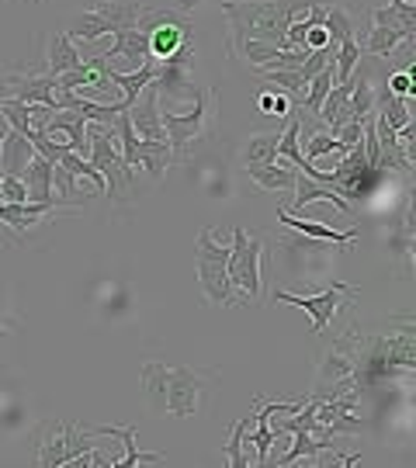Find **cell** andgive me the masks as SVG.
<instances>
[{
  "label": "cell",
  "instance_id": "obj_1",
  "mask_svg": "<svg viewBox=\"0 0 416 468\" xmlns=\"http://www.w3.org/2000/svg\"><path fill=\"white\" fill-rule=\"evenodd\" d=\"M313 0H222V15L229 17V56L243 42H271L278 49L288 46V25L309 11Z\"/></svg>",
  "mask_w": 416,
  "mask_h": 468
},
{
  "label": "cell",
  "instance_id": "obj_2",
  "mask_svg": "<svg viewBox=\"0 0 416 468\" xmlns=\"http://www.w3.org/2000/svg\"><path fill=\"white\" fill-rule=\"evenodd\" d=\"M212 371L184 368V365H160L146 361L143 365V392L156 413H170L177 420L198 417L201 402L208 396Z\"/></svg>",
  "mask_w": 416,
  "mask_h": 468
},
{
  "label": "cell",
  "instance_id": "obj_3",
  "mask_svg": "<svg viewBox=\"0 0 416 468\" xmlns=\"http://www.w3.org/2000/svg\"><path fill=\"white\" fill-rule=\"evenodd\" d=\"M216 112H219V94H216V87H208V84H198L195 104H191V112H184V115L181 112L160 108V125H164L166 143H170L174 156L184 150H191L198 139L208 135L212 122H216Z\"/></svg>",
  "mask_w": 416,
  "mask_h": 468
},
{
  "label": "cell",
  "instance_id": "obj_4",
  "mask_svg": "<svg viewBox=\"0 0 416 468\" xmlns=\"http://www.w3.org/2000/svg\"><path fill=\"white\" fill-rule=\"evenodd\" d=\"M229 247L216 243V233L212 229H201L198 239H195V271H198V284L205 292L208 305H226V309H236V292L233 282H229Z\"/></svg>",
  "mask_w": 416,
  "mask_h": 468
},
{
  "label": "cell",
  "instance_id": "obj_5",
  "mask_svg": "<svg viewBox=\"0 0 416 468\" xmlns=\"http://www.w3.org/2000/svg\"><path fill=\"white\" fill-rule=\"evenodd\" d=\"M98 448L91 427L63 423V420H46L35 431V462L46 468H67L77 454Z\"/></svg>",
  "mask_w": 416,
  "mask_h": 468
},
{
  "label": "cell",
  "instance_id": "obj_6",
  "mask_svg": "<svg viewBox=\"0 0 416 468\" xmlns=\"http://www.w3.org/2000/svg\"><path fill=\"white\" fill-rule=\"evenodd\" d=\"M261 264H264V239L261 236L247 233V229H233V243H229V282H233V292H240L243 302H261L264 299V274H261Z\"/></svg>",
  "mask_w": 416,
  "mask_h": 468
},
{
  "label": "cell",
  "instance_id": "obj_7",
  "mask_svg": "<svg viewBox=\"0 0 416 468\" xmlns=\"http://www.w3.org/2000/svg\"><path fill=\"white\" fill-rule=\"evenodd\" d=\"M139 15H143V4H135V0H101L91 11L69 17L67 35L73 42H98L122 28H135Z\"/></svg>",
  "mask_w": 416,
  "mask_h": 468
},
{
  "label": "cell",
  "instance_id": "obj_8",
  "mask_svg": "<svg viewBox=\"0 0 416 468\" xmlns=\"http://www.w3.org/2000/svg\"><path fill=\"white\" fill-rule=\"evenodd\" d=\"M135 28L150 38V59L164 63L170 56L191 42V21L181 11H156V7H143V15L135 21Z\"/></svg>",
  "mask_w": 416,
  "mask_h": 468
},
{
  "label": "cell",
  "instance_id": "obj_9",
  "mask_svg": "<svg viewBox=\"0 0 416 468\" xmlns=\"http://www.w3.org/2000/svg\"><path fill=\"white\" fill-rule=\"evenodd\" d=\"M87 139H91L87 160L104 174L108 195L125 198V195L133 191V167L125 164V156H122V150H118L112 129H108V125H98V122H91V125H87Z\"/></svg>",
  "mask_w": 416,
  "mask_h": 468
},
{
  "label": "cell",
  "instance_id": "obj_10",
  "mask_svg": "<svg viewBox=\"0 0 416 468\" xmlns=\"http://www.w3.org/2000/svg\"><path fill=\"white\" fill-rule=\"evenodd\" d=\"M357 299V288L347 282H333L323 295H292V292H274V302H284V305H295L302 313L313 316V334H326L340 305H354Z\"/></svg>",
  "mask_w": 416,
  "mask_h": 468
},
{
  "label": "cell",
  "instance_id": "obj_11",
  "mask_svg": "<svg viewBox=\"0 0 416 468\" xmlns=\"http://www.w3.org/2000/svg\"><path fill=\"white\" fill-rule=\"evenodd\" d=\"M4 94L56 112V77L52 73H15L4 80Z\"/></svg>",
  "mask_w": 416,
  "mask_h": 468
},
{
  "label": "cell",
  "instance_id": "obj_12",
  "mask_svg": "<svg viewBox=\"0 0 416 468\" xmlns=\"http://www.w3.org/2000/svg\"><path fill=\"white\" fill-rule=\"evenodd\" d=\"M35 156V146L32 139H25L21 133H15L4 115H0V174H7V177H25V170L32 164Z\"/></svg>",
  "mask_w": 416,
  "mask_h": 468
},
{
  "label": "cell",
  "instance_id": "obj_13",
  "mask_svg": "<svg viewBox=\"0 0 416 468\" xmlns=\"http://www.w3.org/2000/svg\"><path fill=\"white\" fill-rule=\"evenodd\" d=\"M56 208H59V205H49V201H25V205L0 201V222H4L7 229H15L21 239H28Z\"/></svg>",
  "mask_w": 416,
  "mask_h": 468
},
{
  "label": "cell",
  "instance_id": "obj_14",
  "mask_svg": "<svg viewBox=\"0 0 416 468\" xmlns=\"http://www.w3.org/2000/svg\"><path fill=\"white\" fill-rule=\"evenodd\" d=\"M129 122L139 139H166L164 125H160V94H156V84H146L143 94L135 98V104L129 108Z\"/></svg>",
  "mask_w": 416,
  "mask_h": 468
},
{
  "label": "cell",
  "instance_id": "obj_15",
  "mask_svg": "<svg viewBox=\"0 0 416 468\" xmlns=\"http://www.w3.org/2000/svg\"><path fill=\"white\" fill-rule=\"evenodd\" d=\"M101 59H104V67H112V63L122 59L129 69H139L150 59V38L139 32V28H122V32H115V46L108 52H101Z\"/></svg>",
  "mask_w": 416,
  "mask_h": 468
},
{
  "label": "cell",
  "instance_id": "obj_16",
  "mask_svg": "<svg viewBox=\"0 0 416 468\" xmlns=\"http://www.w3.org/2000/svg\"><path fill=\"white\" fill-rule=\"evenodd\" d=\"M174 160H177V156H174V150H170V143H166V139H139L133 156H129V167L135 170V164H139V167L150 174L153 181H164Z\"/></svg>",
  "mask_w": 416,
  "mask_h": 468
},
{
  "label": "cell",
  "instance_id": "obj_17",
  "mask_svg": "<svg viewBox=\"0 0 416 468\" xmlns=\"http://www.w3.org/2000/svg\"><path fill=\"white\" fill-rule=\"evenodd\" d=\"M91 434L122 441L125 454H122V458H112V468H135V465H143V462H164L160 452H139V444H135V427H91Z\"/></svg>",
  "mask_w": 416,
  "mask_h": 468
},
{
  "label": "cell",
  "instance_id": "obj_18",
  "mask_svg": "<svg viewBox=\"0 0 416 468\" xmlns=\"http://www.w3.org/2000/svg\"><path fill=\"white\" fill-rule=\"evenodd\" d=\"M278 222H284L288 229H295L299 236H309V239H330V243H340L344 250H350V247H354V239H357V229L340 233V229L326 226L323 218H295V216H288L284 208H278Z\"/></svg>",
  "mask_w": 416,
  "mask_h": 468
},
{
  "label": "cell",
  "instance_id": "obj_19",
  "mask_svg": "<svg viewBox=\"0 0 416 468\" xmlns=\"http://www.w3.org/2000/svg\"><path fill=\"white\" fill-rule=\"evenodd\" d=\"M313 201H330L336 212H344V216H354V205H350L347 198H340L336 191H333L330 185H319V181H313V177H305L299 170V181H295V212H302L305 205H313Z\"/></svg>",
  "mask_w": 416,
  "mask_h": 468
},
{
  "label": "cell",
  "instance_id": "obj_20",
  "mask_svg": "<svg viewBox=\"0 0 416 468\" xmlns=\"http://www.w3.org/2000/svg\"><path fill=\"white\" fill-rule=\"evenodd\" d=\"M21 181H25V187H28V201H49V205L69 208L67 201L52 195V160H46V156H35Z\"/></svg>",
  "mask_w": 416,
  "mask_h": 468
},
{
  "label": "cell",
  "instance_id": "obj_21",
  "mask_svg": "<svg viewBox=\"0 0 416 468\" xmlns=\"http://www.w3.org/2000/svg\"><path fill=\"white\" fill-rule=\"evenodd\" d=\"M80 63H83V56L77 52V46H73V38H69L67 32L49 35V46H46V73L59 77V73L80 67Z\"/></svg>",
  "mask_w": 416,
  "mask_h": 468
},
{
  "label": "cell",
  "instance_id": "obj_22",
  "mask_svg": "<svg viewBox=\"0 0 416 468\" xmlns=\"http://www.w3.org/2000/svg\"><path fill=\"white\" fill-rule=\"evenodd\" d=\"M247 174L264 191H295V181H299V170L284 167L278 160L274 164H247Z\"/></svg>",
  "mask_w": 416,
  "mask_h": 468
},
{
  "label": "cell",
  "instance_id": "obj_23",
  "mask_svg": "<svg viewBox=\"0 0 416 468\" xmlns=\"http://www.w3.org/2000/svg\"><path fill=\"white\" fill-rule=\"evenodd\" d=\"M330 448H336L333 441H319V437H313L309 431H295L292 434V448L278 458V465L288 468V465H299V462H309V465H316V458L323 452H330Z\"/></svg>",
  "mask_w": 416,
  "mask_h": 468
},
{
  "label": "cell",
  "instance_id": "obj_24",
  "mask_svg": "<svg viewBox=\"0 0 416 468\" xmlns=\"http://www.w3.org/2000/svg\"><path fill=\"white\" fill-rule=\"evenodd\" d=\"M354 90H350V122H365V118H371V112H375V84H371V69L368 67H354Z\"/></svg>",
  "mask_w": 416,
  "mask_h": 468
},
{
  "label": "cell",
  "instance_id": "obj_25",
  "mask_svg": "<svg viewBox=\"0 0 416 468\" xmlns=\"http://www.w3.org/2000/svg\"><path fill=\"white\" fill-rule=\"evenodd\" d=\"M282 129L284 125L250 135L247 150H243V164H274V160H278V139H282Z\"/></svg>",
  "mask_w": 416,
  "mask_h": 468
},
{
  "label": "cell",
  "instance_id": "obj_26",
  "mask_svg": "<svg viewBox=\"0 0 416 468\" xmlns=\"http://www.w3.org/2000/svg\"><path fill=\"white\" fill-rule=\"evenodd\" d=\"M402 42H410V38H406V32H400V28L371 25V32L365 35V42H357V46H361L365 56H392L396 46H402Z\"/></svg>",
  "mask_w": 416,
  "mask_h": 468
},
{
  "label": "cell",
  "instance_id": "obj_27",
  "mask_svg": "<svg viewBox=\"0 0 416 468\" xmlns=\"http://www.w3.org/2000/svg\"><path fill=\"white\" fill-rule=\"evenodd\" d=\"M336 84V73H333V59L326 63V67L319 69L316 77L305 84V94H302V108L309 112V115H316L319 104L326 101V94H330V87Z\"/></svg>",
  "mask_w": 416,
  "mask_h": 468
},
{
  "label": "cell",
  "instance_id": "obj_28",
  "mask_svg": "<svg viewBox=\"0 0 416 468\" xmlns=\"http://www.w3.org/2000/svg\"><path fill=\"white\" fill-rule=\"evenodd\" d=\"M0 115H4V122L15 129V133H21L25 139L35 133V118H32V104H25V101L17 98H4V104H0Z\"/></svg>",
  "mask_w": 416,
  "mask_h": 468
},
{
  "label": "cell",
  "instance_id": "obj_29",
  "mask_svg": "<svg viewBox=\"0 0 416 468\" xmlns=\"http://www.w3.org/2000/svg\"><path fill=\"white\" fill-rule=\"evenodd\" d=\"M365 59V52L357 46V38H347V42H340L336 46V56H333V73H336V84H347L354 67Z\"/></svg>",
  "mask_w": 416,
  "mask_h": 468
},
{
  "label": "cell",
  "instance_id": "obj_30",
  "mask_svg": "<svg viewBox=\"0 0 416 468\" xmlns=\"http://www.w3.org/2000/svg\"><path fill=\"white\" fill-rule=\"evenodd\" d=\"M250 427H253V413H250V417H243L233 427L229 444H226V465H233V468H247L250 465V454L243 452V448H247V431H250Z\"/></svg>",
  "mask_w": 416,
  "mask_h": 468
},
{
  "label": "cell",
  "instance_id": "obj_31",
  "mask_svg": "<svg viewBox=\"0 0 416 468\" xmlns=\"http://www.w3.org/2000/svg\"><path fill=\"white\" fill-rule=\"evenodd\" d=\"M326 153H340V156H344L347 146H344L330 129H316V133L305 135V160H309V164H316L319 156H326Z\"/></svg>",
  "mask_w": 416,
  "mask_h": 468
},
{
  "label": "cell",
  "instance_id": "obj_32",
  "mask_svg": "<svg viewBox=\"0 0 416 468\" xmlns=\"http://www.w3.org/2000/svg\"><path fill=\"white\" fill-rule=\"evenodd\" d=\"M323 28L330 35V42H347L354 38V17L344 11V7H326V17H323Z\"/></svg>",
  "mask_w": 416,
  "mask_h": 468
},
{
  "label": "cell",
  "instance_id": "obj_33",
  "mask_svg": "<svg viewBox=\"0 0 416 468\" xmlns=\"http://www.w3.org/2000/svg\"><path fill=\"white\" fill-rule=\"evenodd\" d=\"M257 108L264 112V115H278V118H288L292 115V98L278 90V87H271V90H261V98H257Z\"/></svg>",
  "mask_w": 416,
  "mask_h": 468
},
{
  "label": "cell",
  "instance_id": "obj_34",
  "mask_svg": "<svg viewBox=\"0 0 416 468\" xmlns=\"http://www.w3.org/2000/svg\"><path fill=\"white\" fill-rule=\"evenodd\" d=\"M413 77H416L413 67H410V69H400V73H392V77H389L385 90H389V94H396V98H413V94H416Z\"/></svg>",
  "mask_w": 416,
  "mask_h": 468
},
{
  "label": "cell",
  "instance_id": "obj_35",
  "mask_svg": "<svg viewBox=\"0 0 416 468\" xmlns=\"http://www.w3.org/2000/svg\"><path fill=\"white\" fill-rule=\"evenodd\" d=\"M0 201H11V205H25L28 201V187L21 177H7L4 174V181H0Z\"/></svg>",
  "mask_w": 416,
  "mask_h": 468
},
{
  "label": "cell",
  "instance_id": "obj_36",
  "mask_svg": "<svg viewBox=\"0 0 416 468\" xmlns=\"http://www.w3.org/2000/svg\"><path fill=\"white\" fill-rule=\"evenodd\" d=\"M389 7L396 11V17L402 21V28L416 38V0H389Z\"/></svg>",
  "mask_w": 416,
  "mask_h": 468
},
{
  "label": "cell",
  "instance_id": "obj_37",
  "mask_svg": "<svg viewBox=\"0 0 416 468\" xmlns=\"http://www.w3.org/2000/svg\"><path fill=\"white\" fill-rule=\"evenodd\" d=\"M371 25H385V28H400V32H406V28H402V21L396 17V11H392V7H375V11H371ZM406 38H410V42H416L410 32H406Z\"/></svg>",
  "mask_w": 416,
  "mask_h": 468
},
{
  "label": "cell",
  "instance_id": "obj_38",
  "mask_svg": "<svg viewBox=\"0 0 416 468\" xmlns=\"http://www.w3.org/2000/svg\"><path fill=\"white\" fill-rule=\"evenodd\" d=\"M4 98H7V94H4V84H0V104H4Z\"/></svg>",
  "mask_w": 416,
  "mask_h": 468
},
{
  "label": "cell",
  "instance_id": "obj_39",
  "mask_svg": "<svg viewBox=\"0 0 416 468\" xmlns=\"http://www.w3.org/2000/svg\"><path fill=\"white\" fill-rule=\"evenodd\" d=\"M0 340H7V330H4V326H0Z\"/></svg>",
  "mask_w": 416,
  "mask_h": 468
},
{
  "label": "cell",
  "instance_id": "obj_40",
  "mask_svg": "<svg viewBox=\"0 0 416 468\" xmlns=\"http://www.w3.org/2000/svg\"><path fill=\"white\" fill-rule=\"evenodd\" d=\"M32 4H42V0H32Z\"/></svg>",
  "mask_w": 416,
  "mask_h": 468
},
{
  "label": "cell",
  "instance_id": "obj_41",
  "mask_svg": "<svg viewBox=\"0 0 416 468\" xmlns=\"http://www.w3.org/2000/svg\"><path fill=\"white\" fill-rule=\"evenodd\" d=\"M0 181H4V174H0Z\"/></svg>",
  "mask_w": 416,
  "mask_h": 468
}]
</instances>
